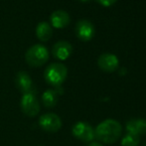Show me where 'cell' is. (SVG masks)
Instances as JSON below:
<instances>
[{
	"label": "cell",
	"mask_w": 146,
	"mask_h": 146,
	"mask_svg": "<svg viewBox=\"0 0 146 146\" xmlns=\"http://www.w3.org/2000/svg\"><path fill=\"white\" fill-rule=\"evenodd\" d=\"M126 130L138 136L146 134V119L132 118L126 123Z\"/></svg>",
	"instance_id": "cell-12"
},
{
	"label": "cell",
	"mask_w": 146,
	"mask_h": 146,
	"mask_svg": "<svg viewBox=\"0 0 146 146\" xmlns=\"http://www.w3.org/2000/svg\"><path fill=\"white\" fill-rule=\"evenodd\" d=\"M118 58L113 54L110 53H104L102 54L98 59V66L102 71L106 73H112L116 71L118 68Z\"/></svg>",
	"instance_id": "cell-9"
},
{
	"label": "cell",
	"mask_w": 146,
	"mask_h": 146,
	"mask_svg": "<svg viewBox=\"0 0 146 146\" xmlns=\"http://www.w3.org/2000/svg\"><path fill=\"white\" fill-rule=\"evenodd\" d=\"M88 146H104V145H102L98 142H92L90 144H88Z\"/></svg>",
	"instance_id": "cell-17"
},
{
	"label": "cell",
	"mask_w": 146,
	"mask_h": 146,
	"mask_svg": "<svg viewBox=\"0 0 146 146\" xmlns=\"http://www.w3.org/2000/svg\"><path fill=\"white\" fill-rule=\"evenodd\" d=\"M139 142H140V136L129 132H127V134L124 135L121 139L122 146H138Z\"/></svg>",
	"instance_id": "cell-15"
},
{
	"label": "cell",
	"mask_w": 146,
	"mask_h": 146,
	"mask_svg": "<svg viewBox=\"0 0 146 146\" xmlns=\"http://www.w3.org/2000/svg\"><path fill=\"white\" fill-rule=\"evenodd\" d=\"M94 33H96L94 25L90 20L82 19L76 24V35L80 40L84 42L92 40L94 36Z\"/></svg>",
	"instance_id": "cell-7"
},
{
	"label": "cell",
	"mask_w": 146,
	"mask_h": 146,
	"mask_svg": "<svg viewBox=\"0 0 146 146\" xmlns=\"http://www.w3.org/2000/svg\"><path fill=\"white\" fill-rule=\"evenodd\" d=\"M68 76V69L62 63L50 64L44 72L45 81L49 85L55 88H59L66 81Z\"/></svg>",
	"instance_id": "cell-2"
},
{
	"label": "cell",
	"mask_w": 146,
	"mask_h": 146,
	"mask_svg": "<svg viewBox=\"0 0 146 146\" xmlns=\"http://www.w3.org/2000/svg\"><path fill=\"white\" fill-rule=\"evenodd\" d=\"M79 1H81V2H88V1H90V0H79Z\"/></svg>",
	"instance_id": "cell-18"
},
{
	"label": "cell",
	"mask_w": 146,
	"mask_h": 146,
	"mask_svg": "<svg viewBox=\"0 0 146 146\" xmlns=\"http://www.w3.org/2000/svg\"><path fill=\"white\" fill-rule=\"evenodd\" d=\"M122 126L115 119H106L94 129V138L102 143L112 144L121 136Z\"/></svg>",
	"instance_id": "cell-1"
},
{
	"label": "cell",
	"mask_w": 146,
	"mask_h": 146,
	"mask_svg": "<svg viewBox=\"0 0 146 146\" xmlns=\"http://www.w3.org/2000/svg\"><path fill=\"white\" fill-rule=\"evenodd\" d=\"M53 35L52 26L46 21L40 22L36 27V36L41 42H48Z\"/></svg>",
	"instance_id": "cell-13"
},
{
	"label": "cell",
	"mask_w": 146,
	"mask_h": 146,
	"mask_svg": "<svg viewBox=\"0 0 146 146\" xmlns=\"http://www.w3.org/2000/svg\"><path fill=\"white\" fill-rule=\"evenodd\" d=\"M51 25L57 29H63L67 27L71 22L69 13L65 10H56L50 16Z\"/></svg>",
	"instance_id": "cell-11"
},
{
	"label": "cell",
	"mask_w": 146,
	"mask_h": 146,
	"mask_svg": "<svg viewBox=\"0 0 146 146\" xmlns=\"http://www.w3.org/2000/svg\"><path fill=\"white\" fill-rule=\"evenodd\" d=\"M49 60V51L44 45L36 44L31 46L25 54V61L30 67L39 68Z\"/></svg>",
	"instance_id": "cell-3"
},
{
	"label": "cell",
	"mask_w": 146,
	"mask_h": 146,
	"mask_svg": "<svg viewBox=\"0 0 146 146\" xmlns=\"http://www.w3.org/2000/svg\"><path fill=\"white\" fill-rule=\"evenodd\" d=\"M59 100V94L56 90H47L42 94V102L46 108H54Z\"/></svg>",
	"instance_id": "cell-14"
},
{
	"label": "cell",
	"mask_w": 146,
	"mask_h": 146,
	"mask_svg": "<svg viewBox=\"0 0 146 146\" xmlns=\"http://www.w3.org/2000/svg\"><path fill=\"white\" fill-rule=\"evenodd\" d=\"M96 1L100 4H102V6H104V7H110L112 4L115 3L117 0H96Z\"/></svg>",
	"instance_id": "cell-16"
},
{
	"label": "cell",
	"mask_w": 146,
	"mask_h": 146,
	"mask_svg": "<svg viewBox=\"0 0 146 146\" xmlns=\"http://www.w3.org/2000/svg\"><path fill=\"white\" fill-rule=\"evenodd\" d=\"M21 110L29 117L38 115L40 112V102L36 96V94H24L21 98Z\"/></svg>",
	"instance_id": "cell-4"
},
{
	"label": "cell",
	"mask_w": 146,
	"mask_h": 146,
	"mask_svg": "<svg viewBox=\"0 0 146 146\" xmlns=\"http://www.w3.org/2000/svg\"><path fill=\"white\" fill-rule=\"evenodd\" d=\"M73 53V46L68 41H59L56 44H54L52 48V54L54 58L65 61L69 58Z\"/></svg>",
	"instance_id": "cell-10"
},
{
	"label": "cell",
	"mask_w": 146,
	"mask_h": 146,
	"mask_svg": "<svg viewBox=\"0 0 146 146\" xmlns=\"http://www.w3.org/2000/svg\"><path fill=\"white\" fill-rule=\"evenodd\" d=\"M15 85L16 88L19 90L22 94H36V90H34L33 81L31 79L30 75L25 71H20L17 73L15 77Z\"/></svg>",
	"instance_id": "cell-8"
},
{
	"label": "cell",
	"mask_w": 146,
	"mask_h": 146,
	"mask_svg": "<svg viewBox=\"0 0 146 146\" xmlns=\"http://www.w3.org/2000/svg\"><path fill=\"white\" fill-rule=\"evenodd\" d=\"M39 125L46 132L55 133L58 132L62 127V119L59 115L53 112H48L40 116Z\"/></svg>",
	"instance_id": "cell-5"
},
{
	"label": "cell",
	"mask_w": 146,
	"mask_h": 146,
	"mask_svg": "<svg viewBox=\"0 0 146 146\" xmlns=\"http://www.w3.org/2000/svg\"><path fill=\"white\" fill-rule=\"evenodd\" d=\"M72 133L77 139L90 142L94 139V129L88 123L85 121H79L72 128Z\"/></svg>",
	"instance_id": "cell-6"
}]
</instances>
